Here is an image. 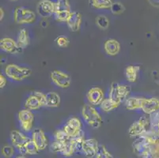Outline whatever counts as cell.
<instances>
[{
	"instance_id": "cell-1",
	"label": "cell",
	"mask_w": 159,
	"mask_h": 158,
	"mask_svg": "<svg viewBox=\"0 0 159 158\" xmlns=\"http://www.w3.org/2000/svg\"><path fill=\"white\" fill-rule=\"evenodd\" d=\"M82 116L89 127L97 129L99 128L103 123V119L93 105L85 104L82 107Z\"/></svg>"
},
{
	"instance_id": "cell-2",
	"label": "cell",
	"mask_w": 159,
	"mask_h": 158,
	"mask_svg": "<svg viewBox=\"0 0 159 158\" xmlns=\"http://www.w3.org/2000/svg\"><path fill=\"white\" fill-rule=\"evenodd\" d=\"M5 74L8 78L15 82H22L32 74L31 69L19 65L11 63L5 67Z\"/></svg>"
},
{
	"instance_id": "cell-3",
	"label": "cell",
	"mask_w": 159,
	"mask_h": 158,
	"mask_svg": "<svg viewBox=\"0 0 159 158\" xmlns=\"http://www.w3.org/2000/svg\"><path fill=\"white\" fill-rule=\"evenodd\" d=\"M131 92V88L126 85H122L118 82H112L108 93V97L115 102L121 104L128 99Z\"/></svg>"
},
{
	"instance_id": "cell-4",
	"label": "cell",
	"mask_w": 159,
	"mask_h": 158,
	"mask_svg": "<svg viewBox=\"0 0 159 158\" xmlns=\"http://www.w3.org/2000/svg\"><path fill=\"white\" fill-rule=\"evenodd\" d=\"M152 140L148 136V131L146 134L136 137L132 144L134 151L138 156H145L149 153Z\"/></svg>"
},
{
	"instance_id": "cell-5",
	"label": "cell",
	"mask_w": 159,
	"mask_h": 158,
	"mask_svg": "<svg viewBox=\"0 0 159 158\" xmlns=\"http://www.w3.org/2000/svg\"><path fill=\"white\" fill-rule=\"evenodd\" d=\"M36 14L30 9L18 7L14 10V19L18 24H32L36 21Z\"/></svg>"
},
{
	"instance_id": "cell-6",
	"label": "cell",
	"mask_w": 159,
	"mask_h": 158,
	"mask_svg": "<svg viewBox=\"0 0 159 158\" xmlns=\"http://www.w3.org/2000/svg\"><path fill=\"white\" fill-rule=\"evenodd\" d=\"M150 124V118L143 115L138 120L135 121L128 129V134L130 137L136 138L146 134L148 131L147 129Z\"/></svg>"
},
{
	"instance_id": "cell-7",
	"label": "cell",
	"mask_w": 159,
	"mask_h": 158,
	"mask_svg": "<svg viewBox=\"0 0 159 158\" xmlns=\"http://www.w3.org/2000/svg\"><path fill=\"white\" fill-rule=\"evenodd\" d=\"M71 12L68 0H57L55 2L54 17L56 21L66 22Z\"/></svg>"
},
{
	"instance_id": "cell-8",
	"label": "cell",
	"mask_w": 159,
	"mask_h": 158,
	"mask_svg": "<svg viewBox=\"0 0 159 158\" xmlns=\"http://www.w3.org/2000/svg\"><path fill=\"white\" fill-rule=\"evenodd\" d=\"M44 106H46V95L38 91L29 96L25 102V108L30 111L38 110Z\"/></svg>"
},
{
	"instance_id": "cell-9",
	"label": "cell",
	"mask_w": 159,
	"mask_h": 158,
	"mask_svg": "<svg viewBox=\"0 0 159 158\" xmlns=\"http://www.w3.org/2000/svg\"><path fill=\"white\" fill-rule=\"evenodd\" d=\"M18 119L20 127L25 132H30L33 129L34 123V115L33 111L27 108L21 110L18 114Z\"/></svg>"
},
{
	"instance_id": "cell-10",
	"label": "cell",
	"mask_w": 159,
	"mask_h": 158,
	"mask_svg": "<svg viewBox=\"0 0 159 158\" xmlns=\"http://www.w3.org/2000/svg\"><path fill=\"white\" fill-rule=\"evenodd\" d=\"M11 140L13 146L16 148L21 155L24 153V150L25 146L30 142L31 138L25 135L23 133L17 130H12L11 132Z\"/></svg>"
},
{
	"instance_id": "cell-11",
	"label": "cell",
	"mask_w": 159,
	"mask_h": 158,
	"mask_svg": "<svg viewBox=\"0 0 159 158\" xmlns=\"http://www.w3.org/2000/svg\"><path fill=\"white\" fill-rule=\"evenodd\" d=\"M51 80L55 85L61 89H66L70 87L71 84V78L69 74L65 72L59 70H54L51 72Z\"/></svg>"
},
{
	"instance_id": "cell-12",
	"label": "cell",
	"mask_w": 159,
	"mask_h": 158,
	"mask_svg": "<svg viewBox=\"0 0 159 158\" xmlns=\"http://www.w3.org/2000/svg\"><path fill=\"white\" fill-rule=\"evenodd\" d=\"M63 130L69 137H77L82 132V122L77 117H72L66 121L65 125L63 126Z\"/></svg>"
},
{
	"instance_id": "cell-13",
	"label": "cell",
	"mask_w": 159,
	"mask_h": 158,
	"mask_svg": "<svg viewBox=\"0 0 159 158\" xmlns=\"http://www.w3.org/2000/svg\"><path fill=\"white\" fill-rule=\"evenodd\" d=\"M37 14L41 17L48 18L54 15L55 2L51 0H41L37 4Z\"/></svg>"
},
{
	"instance_id": "cell-14",
	"label": "cell",
	"mask_w": 159,
	"mask_h": 158,
	"mask_svg": "<svg viewBox=\"0 0 159 158\" xmlns=\"http://www.w3.org/2000/svg\"><path fill=\"white\" fill-rule=\"evenodd\" d=\"M104 92L100 87H93L89 89L86 94V98L90 104L93 106H100L105 99Z\"/></svg>"
},
{
	"instance_id": "cell-15",
	"label": "cell",
	"mask_w": 159,
	"mask_h": 158,
	"mask_svg": "<svg viewBox=\"0 0 159 158\" xmlns=\"http://www.w3.org/2000/svg\"><path fill=\"white\" fill-rule=\"evenodd\" d=\"M99 146L96 139H86L82 145V152L87 158H93L98 153Z\"/></svg>"
},
{
	"instance_id": "cell-16",
	"label": "cell",
	"mask_w": 159,
	"mask_h": 158,
	"mask_svg": "<svg viewBox=\"0 0 159 158\" xmlns=\"http://www.w3.org/2000/svg\"><path fill=\"white\" fill-rule=\"evenodd\" d=\"M0 47L3 52L9 54H17L21 51L17 41L11 37H4L0 40Z\"/></svg>"
},
{
	"instance_id": "cell-17",
	"label": "cell",
	"mask_w": 159,
	"mask_h": 158,
	"mask_svg": "<svg viewBox=\"0 0 159 158\" xmlns=\"http://www.w3.org/2000/svg\"><path fill=\"white\" fill-rule=\"evenodd\" d=\"M31 139L35 143L39 151L44 150L48 146V139L45 134L41 129H35L32 133Z\"/></svg>"
},
{
	"instance_id": "cell-18",
	"label": "cell",
	"mask_w": 159,
	"mask_h": 158,
	"mask_svg": "<svg viewBox=\"0 0 159 158\" xmlns=\"http://www.w3.org/2000/svg\"><path fill=\"white\" fill-rule=\"evenodd\" d=\"M142 111L147 115H152L159 111V99L156 97L145 98Z\"/></svg>"
},
{
	"instance_id": "cell-19",
	"label": "cell",
	"mask_w": 159,
	"mask_h": 158,
	"mask_svg": "<svg viewBox=\"0 0 159 158\" xmlns=\"http://www.w3.org/2000/svg\"><path fill=\"white\" fill-rule=\"evenodd\" d=\"M67 27L71 32H78L80 29L82 25V15L80 13L73 11L69 16L68 19L66 21Z\"/></svg>"
},
{
	"instance_id": "cell-20",
	"label": "cell",
	"mask_w": 159,
	"mask_h": 158,
	"mask_svg": "<svg viewBox=\"0 0 159 158\" xmlns=\"http://www.w3.org/2000/svg\"><path fill=\"white\" fill-rule=\"evenodd\" d=\"M104 49L107 55L115 56L119 54L120 51V43L115 39H108L104 43Z\"/></svg>"
},
{
	"instance_id": "cell-21",
	"label": "cell",
	"mask_w": 159,
	"mask_h": 158,
	"mask_svg": "<svg viewBox=\"0 0 159 158\" xmlns=\"http://www.w3.org/2000/svg\"><path fill=\"white\" fill-rule=\"evenodd\" d=\"M145 97H128L124 101V105L129 111H135V110L142 109L143 104L144 102Z\"/></svg>"
},
{
	"instance_id": "cell-22",
	"label": "cell",
	"mask_w": 159,
	"mask_h": 158,
	"mask_svg": "<svg viewBox=\"0 0 159 158\" xmlns=\"http://www.w3.org/2000/svg\"><path fill=\"white\" fill-rule=\"evenodd\" d=\"M46 95V107L58 108L61 103L60 96L56 92H49Z\"/></svg>"
},
{
	"instance_id": "cell-23",
	"label": "cell",
	"mask_w": 159,
	"mask_h": 158,
	"mask_svg": "<svg viewBox=\"0 0 159 158\" xmlns=\"http://www.w3.org/2000/svg\"><path fill=\"white\" fill-rule=\"evenodd\" d=\"M139 70L140 67L139 66L130 65V66H127L125 69V77H126L127 81L131 83H134L136 82Z\"/></svg>"
},
{
	"instance_id": "cell-24",
	"label": "cell",
	"mask_w": 159,
	"mask_h": 158,
	"mask_svg": "<svg viewBox=\"0 0 159 158\" xmlns=\"http://www.w3.org/2000/svg\"><path fill=\"white\" fill-rule=\"evenodd\" d=\"M16 41H17L18 47L21 50L28 47L29 44H30V37H29V33L26 29H22L18 32Z\"/></svg>"
},
{
	"instance_id": "cell-25",
	"label": "cell",
	"mask_w": 159,
	"mask_h": 158,
	"mask_svg": "<svg viewBox=\"0 0 159 158\" xmlns=\"http://www.w3.org/2000/svg\"><path fill=\"white\" fill-rule=\"evenodd\" d=\"M89 3L92 8L97 10H108L112 5V0H89Z\"/></svg>"
},
{
	"instance_id": "cell-26",
	"label": "cell",
	"mask_w": 159,
	"mask_h": 158,
	"mask_svg": "<svg viewBox=\"0 0 159 158\" xmlns=\"http://www.w3.org/2000/svg\"><path fill=\"white\" fill-rule=\"evenodd\" d=\"M120 106V104L115 102L110 98H105L102 104H100V108L104 111V112H110V111H113L114 109L117 108Z\"/></svg>"
},
{
	"instance_id": "cell-27",
	"label": "cell",
	"mask_w": 159,
	"mask_h": 158,
	"mask_svg": "<svg viewBox=\"0 0 159 158\" xmlns=\"http://www.w3.org/2000/svg\"><path fill=\"white\" fill-rule=\"evenodd\" d=\"M72 140H73L74 146H75V152L82 151V145H83V142L86 140L83 131L79 135H78L77 137L72 138Z\"/></svg>"
},
{
	"instance_id": "cell-28",
	"label": "cell",
	"mask_w": 159,
	"mask_h": 158,
	"mask_svg": "<svg viewBox=\"0 0 159 158\" xmlns=\"http://www.w3.org/2000/svg\"><path fill=\"white\" fill-rule=\"evenodd\" d=\"M96 24L101 29L105 30L109 27V19L105 15H99L96 18Z\"/></svg>"
},
{
	"instance_id": "cell-29",
	"label": "cell",
	"mask_w": 159,
	"mask_h": 158,
	"mask_svg": "<svg viewBox=\"0 0 159 158\" xmlns=\"http://www.w3.org/2000/svg\"><path fill=\"white\" fill-rule=\"evenodd\" d=\"M40 151H39L38 148L37 147V146L35 145V143L33 142V140L31 139L30 142L27 144V146H25V148L24 153H23V155H26V154L35 155V154H37Z\"/></svg>"
},
{
	"instance_id": "cell-30",
	"label": "cell",
	"mask_w": 159,
	"mask_h": 158,
	"mask_svg": "<svg viewBox=\"0 0 159 158\" xmlns=\"http://www.w3.org/2000/svg\"><path fill=\"white\" fill-rule=\"evenodd\" d=\"M110 11L115 15H120L125 11V7L121 2H113L110 8Z\"/></svg>"
},
{
	"instance_id": "cell-31",
	"label": "cell",
	"mask_w": 159,
	"mask_h": 158,
	"mask_svg": "<svg viewBox=\"0 0 159 158\" xmlns=\"http://www.w3.org/2000/svg\"><path fill=\"white\" fill-rule=\"evenodd\" d=\"M95 158H113V156L105 146H100Z\"/></svg>"
},
{
	"instance_id": "cell-32",
	"label": "cell",
	"mask_w": 159,
	"mask_h": 158,
	"mask_svg": "<svg viewBox=\"0 0 159 158\" xmlns=\"http://www.w3.org/2000/svg\"><path fill=\"white\" fill-rule=\"evenodd\" d=\"M56 43L57 45L60 47L62 48H65V47H67L69 46V43H70V40L65 36H60L58 37L56 40Z\"/></svg>"
},
{
	"instance_id": "cell-33",
	"label": "cell",
	"mask_w": 159,
	"mask_h": 158,
	"mask_svg": "<svg viewBox=\"0 0 159 158\" xmlns=\"http://www.w3.org/2000/svg\"><path fill=\"white\" fill-rule=\"evenodd\" d=\"M64 145L65 144H63V143L60 142L55 140L54 142L50 146V150L52 152H53V153H62L63 150V147H64Z\"/></svg>"
},
{
	"instance_id": "cell-34",
	"label": "cell",
	"mask_w": 159,
	"mask_h": 158,
	"mask_svg": "<svg viewBox=\"0 0 159 158\" xmlns=\"http://www.w3.org/2000/svg\"><path fill=\"white\" fill-rule=\"evenodd\" d=\"M2 153L6 158H11L14 154V149L13 146H5L2 150Z\"/></svg>"
},
{
	"instance_id": "cell-35",
	"label": "cell",
	"mask_w": 159,
	"mask_h": 158,
	"mask_svg": "<svg viewBox=\"0 0 159 158\" xmlns=\"http://www.w3.org/2000/svg\"><path fill=\"white\" fill-rule=\"evenodd\" d=\"M7 78H6L3 74H0V88H1V89L4 88V87L6 86V85H7Z\"/></svg>"
},
{
	"instance_id": "cell-36",
	"label": "cell",
	"mask_w": 159,
	"mask_h": 158,
	"mask_svg": "<svg viewBox=\"0 0 159 158\" xmlns=\"http://www.w3.org/2000/svg\"><path fill=\"white\" fill-rule=\"evenodd\" d=\"M3 17H4V11H3V9L1 8L0 9V21H2V20L3 19Z\"/></svg>"
},
{
	"instance_id": "cell-37",
	"label": "cell",
	"mask_w": 159,
	"mask_h": 158,
	"mask_svg": "<svg viewBox=\"0 0 159 158\" xmlns=\"http://www.w3.org/2000/svg\"><path fill=\"white\" fill-rule=\"evenodd\" d=\"M15 158H26V157L25 156V155H21V156H17V157H15Z\"/></svg>"
},
{
	"instance_id": "cell-38",
	"label": "cell",
	"mask_w": 159,
	"mask_h": 158,
	"mask_svg": "<svg viewBox=\"0 0 159 158\" xmlns=\"http://www.w3.org/2000/svg\"><path fill=\"white\" fill-rule=\"evenodd\" d=\"M11 1H18V0H11Z\"/></svg>"
}]
</instances>
